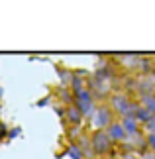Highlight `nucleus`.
<instances>
[{
    "instance_id": "1",
    "label": "nucleus",
    "mask_w": 155,
    "mask_h": 159,
    "mask_svg": "<svg viewBox=\"0 0 155 159\" xmlns=\"http://www.w3.org/2000/svg\"><path fill=\"white\" fill-rule=\"evenodd\" d=\"M75 106L80 110V112H89V110H90V106H92V100H90V94L89 93H86V90H84V93H80V94H77L75 96Z\"/></svg>"
},
{
    "instance_id": "2",
    "label": "nucleus",
    "mask_w": 155,
    "mask_h": 159,
    "mask_svg": "<svg viewBox=\"0 0 155 159\" xmlns=\"http://www.w3.org/2000/svg\"><path fill=\"white\" fill-rule=\"evenodd\" d=\"M92 145H94V151H96V153H104V151L108 149V138L104 136V134L96 132L94 136H92Z\"/></svg>"
},
{
    "instance_id": "3",
    "label": "nucleus",
    "mask_w": 155,
    "mask_h": 159,
    "mask_svg": "<svg viewBox=\"0 0 155 159\" xmlns=\"http://www.w3.org/2000/svg\"><path fill=\"white\" fill-rule=\"evenodd\" d=\"M65 118H67V122H71V124H80V122H83V112H80L75 104H69L65 110Z\"/></svg>"
},
{
    "instance_id": "4",
    "label": "nucleus",
    "mask_w": 155,
    "mask_h": 159,
    "mask_svg": "<svg viewBox=\"0 0 155 159\" xmlns=\"http://www.w3.org/2000/svg\"><path fill=\"white\" fill-rule=\"evenodd\" d=\"M4 130H6V128H4V124H0V136H4Z\"/></svg>"
}]
</instances>
